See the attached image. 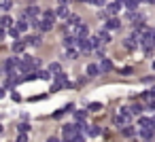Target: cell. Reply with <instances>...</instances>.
Here are the masks:
<instances>
[{"label": "cell", "instance_id": "6da1fadb", "mask_svg": "<svg viewBox=\"0 0 155 142\" xmlns=\"http://www.w3.org/2000/svg\"><path fill=\"white\" fill-rule=\"evenodd\" d=\"M140 45L147 53H151V49H155V30L153 28H144L142 36H140Z\"/></svg>", "mask_w": 155, "mask_h": 142}, {"label": "cell", "instance_id": "7a4b0ae2", "mask_svg": "<svg viewBox=\"0 0 155 142\" xmlns=\"http://www.w3.org/2000/svg\"><path fill=\"white\" fill-rule=\"evenodd\" d=\"M132 117H134V115H132L130 108H119V112H117V117H115V123L121 125V127H125V125H130Z\"/></svg>", "mask_w": 155, "mask_h": 142}, {"label": "cell", "instance_id": "3957f363", "mask_svg": "<svg viewBox=\"0 0 155 142\" xmlns=\"http://www.w3.org/2000/svg\"><path fill=\"white\" fill-rule=\"evenodd\" d=\"M19 62H21V60H17V57H9V60L5 62V74H7V76L17 74V70H19Z\"/></svg>", "mask_w": 155, "mask_h": 142}, {"label": "cell", "instance_id": "277c9868", "mask_svg": "<svg viewBox=\"0 0 155 142\" xmlns=\"http://www.w3.org/2000/svg\"><path fill=\"white\" fill-rule=\"evenodd\" d=\"M62 87H68V79H66V74H64V72H60V74H55V83H53V91H58V89H62Z\"/></svg>", "mask_w": 155, "mask_h": 142}, {"label": "cell", "instance_id": "5b68a950", "mask_svg": "<svg viewBox=\"0 0 155 142\" xmlns=\"http://www.w3.org/2000/svg\"><path fill=\"white\" fill-rule=\"evenodd\" d=\"M72 32H74V36H77V38H89V30H87V26H83V24H81V26H77Z\"/></svg>", "mask_w": 155, "mask_h": 142}, {"label": "cell", "instance_id": "8992f818", "mask_svg": "<svg viewBox=\"0 0 155 142\" xmlns=\"http://www.w3.org/2000/svg\"><path fill=\"white\" fill-rule=\"evenodd\" d=\"M94 45H91V38H79V51H91Z\"/></svg>", "mask_w": 155, "mask_h": 142}, {"label": "cell", "instance_id": "52a82bcc", "mask_svg": "<svg viewBox=\"0 0 155 142\" xmlns=\"http://www.w3.org/2000/svg\"><path fill=\"white\" fill-rule=\"evenodd\" d=\"M38 15H41V9H38L36 5H34V7H28V9L24 11V17H32V19H36Z\"/></svg>", "mask_w": 155, "mask_h": 142}, {"label": "cell", "instance_id": "ba28073f", "mask_svg": "<svg viewBox=\"0 0 155 142\" xmlns=\"http://www.w3.org/2000/svg\"><path fill=\"white\" fill-rule=\"evenodd\" d=\"M121 7H123L121 2H110V5H106V15H117Z\"/></svg>", "mask_w": 155, "mask_h": 142}, {"label": "cell", "instance_id": "9c48e42d", "mask_svg": "<svg viewBox=\"0 0 155 142\" xmlns=\"http://www.w3.org/2000/svg\"><path fill=\"white\" fill-rule=\"evenodd\" d=\"M100 72H102V70H100V64H89V66H87V76L94 79V76H98Z\"/></svg>", "mask_w": 155, "mask_h": 142}, {"label": "cell", "instance_id": "30bf717a", "mask_svg": "<svg viewBox=\"0 0 155 142\" xmlns=\"http://www.w3.org/2000/svg\"><path fill=\"white\" fill-rule=\"evenodd\" d=\"M100 70H102V72H110V70H113V62H110L108 57H102V62H100Z\"/></svg>", "mask_w": 155, "mask_h": 142}, {"label": "cell", "instance_id": "8fae6325", "mask_svg": "<svg viewBox=\"0 0 155 142\" xmlns=\"http://www.w3.org/2000/svg\"><path fill=\"white\" fill-rule=\"evenodd\" d=\"M138 134H140V138H144V140H153V127H144V129H138Z\"/></svg>", "mask_w": 155, "mask_h": 142}, {"label": "cell", "instance_id": "7c38bea8", "mask_svg": "<svg viewBox=\"0 0 155 142\" xmlns=\"http://www.w3.org/2000/svg\"><path fill=\"white\" fill-rule=\"evenodd\" d=\"M15 28H17V30H19V32H26V30H28V28H30V21H28V19H26V17H21V19H19V21H17V26H15Z\"/></svg>", "mask_w": 155, "mask_h": 142}, {"label": "cell", "instance_id": "4fadbf2b", "mask_svg": "<svg viewBox=\"0 0 155 142\" xmlns=\"http://www.w3.org/2000/svg\"><path fill=\"white\" fill-rule=\"evenodd\" d=\"M55 17H58V13H53V11H45L43 15H41V19H45V21H55Z\"/></svg>", "mask_w": 155, "mask_h": 142}, {"label": "cell", "instance_id": "5bb4252c", "mask_svg": "<svg viewBox=\"0 0 155 142\" xmlns=\"http://www.w3.org/2000/svg\"><path fill=\"white\" fill-rule=\"evenodd\" d=\"M51 28H53V24H51V21H45V19H41V21H38V30H41V32H49Z\"/></svg>", "mask_w": 155, "mask_h": 142}, {"label": "cell", "instance_id": "9a60e30c", "mask_svg": "<svg viewBox=\"0 0 155 142\" xmlns=\"http://www.w3.org/2000/svg\"><path fill=\"white\" fill-rule=\"evenodd\" d=\"M119 26H121V24H119V19H115V17H110V19L106 21V28H108V30H117Z\"/></svg>", "mask_w": 155, "mask_h": 142}, {"label": "cell", "instance_id": "2e32d148", "mask_svg": "<svg viewBox=\"0 0 155 142\" xmlns=\"http://www.w3.org/2000/svg\"><path fill=\"white\" fill-rule=\"evenodd\" d=\"M41 40H43L41 36H28V38H26V43H28V45H32V47H38V45H41Z\"/></svg>", "mask_w": 155, "mask_h": 142}, {"label": "cell", "instance_id": "e0dca14e", "mask_svg": "<svg viewBox=\"0 0 155 142\" xmlns=\"http://www.w3.org/2000/svg\"><path fill=\"white\" fill-rule=\"evenodd\" d=\"M0 24H2V28H5V30H9V28L13 26V19H11L9 15H2V21H0Z\"/></svg>", "mask_w": 155, "mask_h": 142}, {"label": "cell", "instance_id": "ac0fdd59", "mask_svg": "<svg viewBox=\"0 0 155 142\" xmlns=\"http://www.w3.org/2000/svg\"><path fill=\"white\" fill-rule=\"evenodd\" d=\"M24 49H26V43H21V40L13 43V51H15V53H24Z\"/></svg>", "mask_w": 155, "mask_h": 142}, {"label": "cell", "instance_id": "d6986e66", "mask_svg": "<svg viewBox=\"0 0 155 142\" xmlns=\"http://www.w3.org/2000/svg\"><path fill=\"white\" fill-rule=\"evenodd\" d=\"M49 72H51V74L55 76V74H60V72H62V66H60L58 62H53V64L49 66Z\"/></svg>", "mask_w": 155, "mask_h": 142}, {"label": "cell", "instance_id": "ffe728a7", "mask_svg": "<svg viewBox=\"0 0 155 142\" xmlns=\"http://www.w3.org/2000/svg\"><path fill=\"white\" fill-rule=\"evenodd\" d=\"M55 13H58V17H64V19H68V17H70V13H68V9H66V7H60Z\"/></svg>", "mask_w": 155, "mask_h": 142}, {"label": "cell", "instance_id": "44dd1931", "mask_svg": "<svg viewBox=\"0 0 155 142\" xmlns=\"http://www.w3.org/2000/svg\"><path fill=\"white\" fill-rule=\"evenodd\" d=\"M98 36H100V40H102V43H110V34H108L106 30H100V32H98Z\"/></svg>", "mask_w": 155, "mask_h": 142}, {"label": "cell", "instance_id": "7402d4cb", "mask_svg": "<svg viewBox=\"0 0 155 142\" xmlns=\"http://www.w3.org/2000/svg\"><path fill=\"white\" fill-rule=\"evenodd\" d=\"M138 5H140V0H125V9H130V11H134Z\"/></svg>", "mask_w": 155, "mask_h": 142}, {"label": "cell", "instance_id": "603a6c76", "mask_svg": "<svg viewBox=\"0 0 155 142\" xmlns=\"http://www.w3.org/2000/svg\"><path fill=\"white\" fill-rule=\"evenodd\" d=\"M77 55H79L77 49H66V57H68V60H77Z\"/></svg>", "mask_w": 155, "mask_h": 142}, {"label": "cell", "instance_id": "cb8c5ba5", "mask_svg": "<svg viewBox=\"0 0 155 142\" xmlns=\"http://www.w3.org/2000/svg\"><path fill=\"white\" fill-rule=\"evenodd\" d=\"M87 134H89V136H100V127L89 125V127H87Z\"/></svg>", "mask_w": 155, "mask_h": 142}, {"label": "cell", "instance_id": "d4e9b609", "mask_svg": "<svg viewBox=\"0 0 155 142\" xmlns=\"http://www.w3.org/2000/svg\"><path fill=\"white\" fill-rule=\"evenodd\" d=\"M130 110H132V115H140L142 112V106L140 104H134V106H130Z\"/></svg>", "mask_w": 155, "mask_h": 142}, {"label": "cell", "instance_id": "484cf974", "mask_svg": "<svg viewBox=\"0 0 155 142\" xmlns=\"http://www.w3.org/2000/svg\"><path fill=\"white\" fill-rule=\"evenodd\" d=\"M17 129H19L21 134H28V131H30V125H28V123H19V125H17Z\"/></svg>", "mask_w": 155, "mask_h": 142}, {"label": "cell", "instance_id": "4316f807", "mask_svg": "<svg viewBox=\"0 0 155 142\" xmlns=\"http://www.w3.org/2000/svg\"><path fill=\"white\" fill-rule=\"evenodd\" d=\"M11 7H13L11 0H2V11H5V13H7V11H11Z\"/></svg>", "mask_w": 155, "mask_h": 142}, {"label": "cell", "instance_id": "83f0119b", "mask_svg": "<svg viewBox=\"0 0 155 142\" xmlns=\"http://www.w3.org/2000/svg\"><path fill=\"white\" fill-rule=\"evenodd\" d=\"M74 119H77V123H81V121L85 119V112H83V110H77V112H74Z\"/></svg>", "mask_w": 155, "mask_h": 142}, {"label": "cell", "instance_id": "f1b7e54d", "mask_svg": "<svg viewBox=\"0 0 155 142\" xmlns=\"http://www.w3.org/2000/svg\"><path fill=\"white\" fill-rule=\"evenodd\" d=\"M123 136H134V127L132 125H125L123 127Z\"/></svg>", "mask_w": 155, "mask_h": 142}, {"label": "cell", "instance_id": "f546056e", "mask_svg": "<svg viewBox=\"0 0 155 142\" xmlns=\"http://www.w3.org/2000/svg\"><path fill=\"white\" fill-rule=\"evenodd\" d=\"M19 34H21V32H19L17 28H11V36H13V38H17V40H19Z\"/></svg>", "mask_w": 155, "mask_h": 142}, {"label": "cell", "instance_id": "4dcf8cb0", "mask_svg": "<svg viewBox=\"0 0 155 142\" xmlns=\"http://www.w3.org/2000/svg\"><path fill=\"white\" fill-rule=\"evenodd\" d=\"M100 108H102V106H100L98 102H94V104H89V110H94V112H96V110H100Z\"/></svg>", "mask_w": 155, "mask_h": 142}, {"label": "cell", "instance_id": "1f68e13d", "mask_svg": "<svg viewBox=\"0 0 155 142\" xmlns=\"http://www.w3.org/2000/svg\"><path fill=\"white\" fill-rule=\"evenodd\" d=\"M144 98H151V100H153V98H155V87H153V89H149V91L144 93Z\"/></svg>", "mask_w": 155, "mask_h": 142}, {"label": "cell", "instance_id": "d6a6232c", "mask_svg": "<svg viewBox=\"0 0 155 142\" xmlns=\"http://www.w3.org/2000/svg\"><path fill=\"white\" fill-rule=\"evenodd\" d=\"M17 142H28V136H26V134H19V136H17Z\"/></svg>", "mask_w": 155, "mask_h": 142}, {"label": "cell", "instance_id": "836d02e7", "mask_svg": "<svg viewBox=\"0 0 155 142\" xmlns=\"http://www.w3.org/2000/svg\"><path fill=\"white\" fill-rule=\"evenodd\" d=\"M87 2H89V5H102L100 0H87Z\"/></svg>", "mask_w": 155, "mask_h": 142}, {"label": "cell", "instance_id": "e575fe53", "mask_svg": "<svg viewBox=\"0 0 155 142\" xmlns=\"http://www.w3.org/2000/svg\"><path fill=\"white\" fill-rule=\"evenodd\" d=\"M47 142H60V140H58V138H53V136H51V138H49V140H47Z\"/></svg>", "mask_w": 155, "mask_h": 142}, {"label": "cell", "instance_id": "d590c367", "mask_svg": "<svg viewBox=\"0 0 155 142\" xmlns=\"http://www.w3.org/2000/svg\"><path fill=\"white\" fill-rule=\"evenodd\" d=\"M58 2H60V7H64V5H66V0H58Z\"/></svg>", "mask_w": 155, "mask_h": 142}, {"label": "cell", "instance_id": "8d00e7d4", "mask_svg": "<svg viewBox=\"0 0 155 142\" xmlns=\"http://www.w3.org/2000/svg\"><path fill=\"white\" fill-rule=\"evenodd\" d=\"M115 2H121V5H125V0H115Z\"/></svg>", "mask_w": 155, "mask_h": 142}, {"label": "cell", "instance_id": "74e56055", "mask_svg": "<svg viewBox=\"0 0 155 142\" xmlns=\"http://www.w3.org/2000/svg\"><path fill=\"white\" fill-rule=\"evenodd\" d=\"M147 2H149V5H155V0H147Z\"/></svg>", "mask_w": 155, "mask_h": 142}, {"label": "cell", "instance_id": "f35d334b", "mask_svg": "<svg viewBox=\"0 0 155 142\" xmlns=\"http://www.w3.org/2000/svg\"><path fill=\"white\" fill-rule=\"evenodd\" d=\"M64 142H74V140H64Z\"/></svg>", "mask_w": 155, "mask_h": 142}, {"label": "cell", "instance_id": "ab89813d", "mask_svg": "<svg viewBox=\"0 0 155 142\" xmlns=\"http://www.w3.org/2000/svg\"><path fill=\"white\" fill-rule=\"evenodd\" d=\"M100 2H102V5H104V2H106V0H100Z\"/></svg>", "mask_w": 155, "mask_h": 142}]
</instances>
